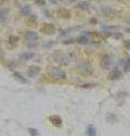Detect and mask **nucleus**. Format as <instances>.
Segmentation results:
<instances>
[{
	"label": "nucleus",
	"instance_id": "dca6fc26",
	"mask_svg": "<svg viewBox=\"0 0 130 136\" xmlns=\"http://www.w3.org/2000/svg\"><path fill=\"white\" fill-rule=\"evenodd\" d=\"M17 41H18V36L11 35L10 38H9V43H10V44H16Z\"/></svg>",
	"mask_w": 130,
	"mask_h": 136
},
{
	"label": "nucleus",
	"instance_id": "a211bd4d",
	"mask_svg": "<svg viewBox=\"0 0 130 136\" xmlns=\"http://www.w3.org/2000/svg\"><path fill=\"white\" fill-rule=\"evenodd\" d=\"M28 132H30V134H32V135H34V136L39 135L38 131H36V129H34V128H30V129H28Z\"/></svg>",
	"mask_w": 130,
	"mask_h": 136
},
{
	"label": "nucleus",
	"instance_id": "20e7f679",
	"mask_svg": "<svg viewBox=\"0 0 130 136\" xmlns=\"http://www.w3.org/2000/svg\"><path fill=\"white\" fill-rule=\"evenodd\" d=\"M58 15L62 18H69L70 17V11L66 8H60V9H58Z\"/></svg>",
	"mask_w": 130,
	"mask_h": 136
},
{
	"label": "nucleus",
	"instance_id": "0eeeda50",
	"mask_svg": "<svg viewBox=\"0 0 130 136\" xmlns=\"http://www.w3.org/2000/svg\"><path fill=\"white\" fill-rule=\"evenodd\" d=\"M110 63H111V59H110L109 56H104L103 59H102V61H101V66L103 68H107L110 66Z\"/></svg>",
	"mask_w": 130,
	"mask_h": 136
},
{
	"label": "nucleus",
	"instance_id": "6e6552de",
	"mask_svg": "<svg viewBox=\"0 0 130 136\" xmlns=\"http://www.w3.org/2000/svg\"><path fill=\"white\" fill-rule=\"evenodd\" d=\"M120 76H121V72H120V70H118V69H115V70H113V72L109 75V78L110 79H117V78H119Z\"/></svg>",
	"mask_w": 130,
	"mask_h": 136
},
{
	"label": "nucleus",
	"instance_id": "9d476101",
	"mask_svg": "<svg viewBox=\"0 0 130 136\" xmlns=\"http://www.w3.org/2000/svg\"><path fill=\"white\" fill-rule=\"evenodd\" d=\"M34 56H35V55H34L33 52H24V53L21 55V58L25 59V60H30V59H33Z\"/></svg>",
	"mask_w": 130,
	"mask_h": 136
},
{
	"label": "nucleus",
	"instance_id": "f3484780",
	"mask_svg": "<svg viewBox=\"0 0 130 136\" xmlns=\"http://www.w3.org/2000/svg\"><path fill=\"white\" fill-rule=\"evenodd\" d=\"M102 11L104 13V15H109L112 13V9H110L109 7H102Z\"/></svg>",
	"mask_w": 130,
	"mask_h": 136
},
{
	"label": "nucleus",
	"instance_id": "9b49d317",
	"mask_svg": "<svg viewBox=\"0 0 130 136\" xmlns=\"http://www.w3.org/2000/svg\"><path fill=\"white\" fill-rule=\"evenodd\" d=\"M87 135L88 136H95V135H96V129H95L94 126H92V125L88 126V128H87Z\"/></svg>",
	"mask_w": 130,
	"mask_h": 136
},
{
	"label": "nucleus",
	"instance_id": "4468645a",
	"mask_svg": "<svg viewBox=\"0 0 130 136\" xmlns=\"http://www.w3.org/2000/svg\"><path fill=\"white\" fill-rule=\"evenodd\" d=\"M77 41H78V43H82V44H85V43H87V42H88V39L86 38V36L82 35V36H79V38L77 39Z\"/></svg>",
	"mask_w": 130,
	"mask_h": 136
},
{
	"label": "nucleus",
	"instance_id": "39448f33",
	"mask_svg": "<svg viewBox=\"0 0 130 136\" xmlns=\"http://www.w3.org/2000/svg\"><path fill=\"white\" fill-rule=\"evenodd\" d=\"M8 13H9V9H8V8H2V9H0V23H4V22L7 19Z\"/></svg>",
	"mask_w": 130,
	"mask_h": 136
},
{
	"label": "nucleus",
	"instance_id": "6ab92c4d",
	"mask_svg": "<svg viewBox=\"0 0 130 136\" xmlns=\"http://www.w3.org/2000/svg\"><path fill=\"white\" fill-rule=\"evenodd\" d=\"M125 47L128 49V50H130V40H127V41L125 42Z\"/></svg>",
	"mask_w": 130,
	"mask_h": 136
},
{
	"label": "nucleus",
	"instance_id": "f8f14e48",
	"mask_svg": "<svg viewBox=\"0 0 130 136\" xmlns=\"http://www.w3.org/2000/svg\"><path fill=\"white\" fill-rule=\"evenodd\" d=\"M31 14V7L30 6H24L23 8H21V15H24V16H27V15Z\"/></svg>",
	"mask_w": 130,
	"mask_h": 136
},
{
	"label": "nucleus",
	"instance_id": "4be33fe9",
	"mask_svg": "<svg viewBox=\"0 0 130 136\" xmlns=\"http://www.w3.org/2000/svg\"><path fill=\"white\" fill-rule=\"evenodd\" d=\"M2 56H4V53H2V51H1V50H0V58H1V57H2Z\"/></svg>",
	"mask_w": 130,
	"mask_h": 136
},
{
	"label": "nucleus",
	"instance_id": "2eb2a0df",
	"mask_svg": "<svg viewBox=\"0 0 130 136\" xmlns=\"http://www.w3.org/2000/svg\"><path fill=\"white\" fill-rule=\"evenodd\" d=\"M76 7L77 8H80V9H88L89 6H88L87 2H80V4H78Z\"/></svg>",
	"mask_w": 130,
	"mask_h": 136
},
{
	"label": "nucleus",
	"instance_id": "423d86ee",
	"mask_svg": "<svg viewBox=\"0 0 130 136\" xmlns=\"http://www.w3.org/2000/svg\"><path fill=\"white\" fill-rule=\"evenodd\" d=\"M39 72H40V68H39V67H36V66H32V67H30V69H28V72H27V74H28V76L33 77V76L38 75Z\"/></svg>",
	"mask_w": 130,
	"mask_h": 136
},
{
	"label": "nucleus",
	"instance_id": "ddd939ff",
	"mask_svg": "<svg viewBox=\"0 0 130 136\" xmlns=\"http://www.w3.org/2000/svg\"><path fill=\"white\" fill-rule=\"evenodd\" d=\"M14 76H15V78H16L17 81H19V82H21V83H26V79L24 78V77L21 76L19 73H16V72H15V73H14Z\"/></svg>",
	"mask_w": 130,
	"mask_h": 136
},
{
	"label": "nucleus",
	"instance_id": "412c9836",
	"mask_svg": "<svg viewBox=\"0 0 130 136\" xmlns=\"http://www.w3.org/2000/svg\"><path fill=\"white\" fill-rule=\"evenodd\" d=\"M126 67H127V68H129V69H130V59H128V60H127V64H126Z\"/></svg>",
	"mask_w": 130,
	"mask_h": 136
},
{
	"label": "nucleus",
	"instance_id": "aec40b11",
	"mask_svg": "<svg viewBox=\"0 0 130 136\" xmlns=\"http://www.w3.org/2000/svg\"><path fill=\"white\" fill-rule=\"evenodd\" d=\"M36 4L40 6H43V5H45V0H36Z\"/></svg>",
	"mask_w": 130,
	"mask_h": 136
},
{
	"label": "nucleus",
	"instance_id": "f257e3e1",
	"mask_svg": "<svg viewBox=\"0 0 130 136\" xmlns=\"http://www.w3.org/2000/svg\"><path fill=\"white\" fill-rule=\"evenodd\" d=\"M39 39V35L33 31H27L24 33V40L27 42H35Z\"/></svg>",
	"mask_w": 130,
	"mask_h": 136
},
{
	"label": "nucleus",
	"instance_id": "f03ea898",
	"mask_svg": "<svg viewBox=\"0 0 130 136\" xmlns=\"http://www.w3.org/2000/svg\"><path fill=\"white\" fill-rule=\"evenodd\" d=\"M41 31L44 34H53L55 32V26L53 24H50V23H46L44 25L41 26Z\"/></svg>",
	"mask_w": 130,
	"mask_h": 136
},
{
	"label": "nucleus",
	"instance_id": "7ed1b4c3",
	"mask_svg": "<svg viewBox=\"0 0 130 136\" xmlns=\"http://www.w3.org/2000/svg\"><path fill=\"white\" fill-rule=\"evenodd\" d=\"M52 75L55 78H64L66 77V74H64V72L61 68H53L52 69Z\"/></svg>",
	"mask_w": 130,
	"mask_h": 136
},
{
	"label": "nucleus",
	"instance_id": "1a4fd4ad",
	"mask_svg": "<svg viewBox=\"0 0 130 136\" xmlns=\"http://www.w3.org/2000/svg\"><path fill=\"white\" fill-rule=\"evenodd\" d=\"M50 120L52 121V124H53V125H55V126H60V125H61V119L59 118V117H57V116L50 117Z\"/></svg>",
	"mask_w": 130,
	"mask_h": 136
}]
</instances>
